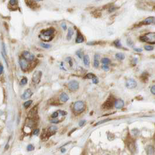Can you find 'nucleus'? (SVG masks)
Returning <instances> with one entry per match:
<instances>
[{"mask_svg":"<svg viewBox=\"0 0 155 155\" xmlns=\"http://www.w3.org/2000/svg\"><path fill=\"white\" fill-rule=\"evenodd\" d=\"M55 29L53 28H50L49 29L43 30L41 31L40 37L43 41H50L53 40L54 36Z\"/></svg>","mask_w":155,"mask_h":155,"instance_id":"obj_1","label":"nucleus"},{"mask_svg":"<svg viewBox=\"0 0 155 155\" xmlns=\"http://www.w3.org/2000/svg\"><path fill=\"white\" fill-rule=\"evenodd\" d=\"M85 107V105L84 101H78L75 102L73 105V110L75 113H81L84 111Z\"/></svg>","mask_w":155,"mask_h":155,"instance_id":"obj_2","label":"nucleus"},{"mask_svg":"<svg viewBox=\"0 0 155 155\" xmlns=\"http://www.w3.org/2000/svg\"><path fill=\"white\" fill-rule=\"evenodd\" d=\"M140 40L143 42H147L149 43H153L155 40V33H147L146 35L141 37Z\"/></svg>","mask_w":155,"mask_h":155,"instance_id":"obj_3","label":"nucleus"},{"mask_svg":"<svg viewBox=\"0 0 155 155\" xmlns=\"http://www.w3.org/2000/svg\"><path fill=\"white\" fill-rule=\"evenodd\" d=\"M115 101L114 97L113 96H110V97L107 99V100L106 101L103 105H102V107L104 109L109 110L113 108V105H114Z\"/></svg>","mask_w":155,"mask_h":155,"instance_id":"obj_4","label":"nucleus"},{"mask_svg":"<svg viewBox=\"0 0 155 155\" xmlns=\"http://www.w3.org/2000/svg\"><path fill=\"white\" fill-rule=\"evenodd\" d=\"M42 76V72L40 71H36L33 73V75H32V81L33 83H35L36 84H39V82H40L41 78Z\"/></svg>","mask_w":155,"mask_h":155,"instance_id":"obj_5","label":"nucleus"},{"mask_svg":"<svg viewBox=\"0 0 155 155\" xmlns=\"http://www.w3.org/2000/svg\"><path fill=\"white\" fill-rule=\"evenodd\" d=\"M68 87L69 89L71 90V91H76V90H77L79 89V83L78 81L75 80L71 81L68 83Z\"/></svg>","mask_w":155,"mask_h":155,"instance_id":"obj_6","label":"nucleus"},{"mask_svg":"<svg viewBox=\"0 0 155 155\" xmlns=\"http://www.w3.org/2000/svg\"><path fill=\"white\" fill-rule=\"evenodd\" d=\"M125 86L127 88L132 89L137 87V83L136 81L133 79H129L126 81Z\"/></svg>","mask_w":155,"mask_h":155,"instance_id":"obj_7","label":"nucleus"},{"mask_svg":"<svg viewBox=\"0 0 155 155\" xmlns=\"http://www.w3.org/2000/svg\"><path fill=\"white\" fill-rule=\"evenodd\" d=\"M22 56H23V57L24 59H26L27 61H32L35 58L34 55L29 51H23V53H22Z\"/></svg>","mask_w":155,"mask_h":155,"instance_id":"obj_8","label":"nucleus"},{"mask_svg":"<svg viewBox=\"0 0 155 155\" xmlns=\"http://www.w3.org/2000/svg\"><path fill=\"white\" fill-rule=\"evenodd\" d=\"M126 145H127L128 149H129L131 152H135L136 146L135 142H134L133 140L131 139H127V141H126Z\"/></svg>","mask_w":155,"mask_h":155,"instance_id":"obj_9","label":"nucleus"},{"mask_svg":"<svg viewBox=\"0 0 155 155\" xmlns=\"http://www.w3.org/2000/svg\"><path fill=\"white\" fill-rule=\"evenodd\" d=\"M19 64L20 68H21V69L23 70V71H26V70H27L28 68H29V64H28V61L26 59H24L23 57L20 58Z\"/></svg>","mask_w":155,"mask_h":155,"instance_id":"obj_10","label":"nucleus"},{"mask_svg":"<svg viewBox=\"0 0 155 155\" xmlns=\"http://www.w3.org/2000/svg\"><path fill=\"white\" fill-rule=\"evenodd\" d=\"M37 111H38V107L37 106H35L33 107L31 110L29 111V114H28V118H33L36 114H37Z\"/></svg>","mask_w":155,"mask_h":155,"instance_id":"obj_11","label":"nucleus"},{"mask_svg":"<svg viewBox=\"0 0 155 155\" xmlns=\"http://www.w3.org/2000/svg\"><path fill=\"white\" fill-rule=\"evenodd\" d=\"M32 95H33V92H32V90L30 89H28L24 92L23 94L21 96V98L22 99L26 100L31 97Z\"/></svg>","mask_w":155,"mask_h":155,"instance_id":"obj_12","label":"nucleus"},{"mask_svg":"<svg viewBox=\"0 0 155 155\" xmlns=\"http://www.w3.org/2000/svg\"><path fill=\"white\" fill-rule=\"evenodd\" d=\"M114 106L117 109H121L124 106V101L122 99H117L114 103Z\"/></svg>","mask_w":155,"mask_h":155,"instance_id":"obj_13","label":"nucleus"},{"mask_svg":"<svg viewBox=\"0 0 155 155\" xmlns=\"http://www.w3.org/2000/svg\"><path fill=\"white\" fill-rule=\"evenodd\" d=\"M85 41V39L84 36L82 35L79 31H77V35H76V43H82Z\"/></svg>","mask_w":155,"mask_h":155,"instance_id":"obj_14","label":"nucleus"},{"mask_svg":"<svg viewBox=\"0 0 155 155\" xmlns=\"http://www.w3.org/2000/svg\"><path fill=\"white\" fill-rule=\"evenodd\" d=\"M59 99L62 102V103H65V102H67L69 100V96L65 92H62L60 95Z\"/></svg>","mask_w":155,"mask_h":155,"instance_id":"obj_15","label":"nucleus"},{"mask_svg":"<svg viewBox=\"0 0 155 155\" xmlns=\"http://www.w3.org/2000/svg\"><path fill=\"white\" fill-rule=\"evenodd\" d=\"M155 20V18L153 16L149 17L146 19H145L144 20H143L142 22H141V23L142 24H149L152 23H153Z\"/></svg>","mask_w":155,"mask_h":155,"instance_id":"obj_16","label":"nucleus"},{"mask_svg":"<svg viewBox=\"0 0 155 155\" xmlns=\"http://www.w3.org/2000/svg\"><path fill=\"white\" fill-rule=\"evenodd\" d=\"M146 152L147 155H153L154 152L153 146L152 145H147L146 147Z\"/></svg>","mask_w":155,"mask_h":155,"instance_id":"obj_17","label":"nucleus"},{"mask_svg":"<svg viewBox=\"0 0 155 155\" xmlns=\"http://www.w3.org/2000/svg\"><path fill=\"white\" fill-rule=\"evenodd\" d=\"M100 58L99 55L98 54H95L94 56V67L96 68H97L98 67L99 65V59Z\"/></svg>","mask_w":155,"mask_h":155,"instance_id":"obj_18","label":"nucleus"},{"mask_svg":"<svg viewBox=\"0 0 155 155\" xmlns=\"http://www.w3.org/2000/svg\"><path fill=\"white\" fill-rule=\"evenodd\" d=\"M25 3L27 4L28 6H29V7H31V8L32 9H34L37 6V3L36 1H25Z\"/></svg>","mask_w":155,"mask_h":155,"instance_id":"obj_19","label":"nucleus"},{"mask_svg":"<svg viewBox=\"0 0 155 155\" xmlns=\"http://www.w3.org/2000/svg\"><path fill=\"white\" fill-rule=\"evenodd\" d=\"M73 33H74V31H73V29L72 28H69L68 30V35H67V39L68 40H70L71 39Z\"/></svg>","mask_w":155,"mask_h":155,"instance_id":"obj_20","label":"nucleus"},{"mask_svg":"<svg viewBox=\"0 0 155 155\" xmlns=\"http://www.w3.org/2000/svg\"><path fill=\"white\" fill-rule=\"evenodd\" d=\"M84 63L86 67H88L90 64V58L88 55H85L84 57Z\"/></svg>","mask_w":155,"mask_h":155,"instance_id":"obj_21","label":"nucleus"},{"mask_svg":"<svg viewBox=\"0 0 155 155\" xmlns=\"http://www.w3.org/2000/svg\"><path fill=\"white\" fill-rule=\"evenodd\" d=\"M116 57L118 60H123L125 58V55L121 53H118L116 54Z\"/></svg>","mask_w":155,"mask_h":155,"instance_id":"obj_22","label":"nucleus"},{"mask_svg":"<svg viewBox=\"0 0 155 155\" xmlns=\"http://www.w3.org/2000/svg\"><path fill=\"white\" fill-rule=\"evenodd\" d=\"M96 78V76H95V75L93 74V73H88V74L86 75V76L84 77L85 79H94Z\"/></svg>","mask_w":155,"mask_h":155,"instance_id":"obj_23","label":"nucleus"},{"mask_svg":"<svg viewBox=\"0 0 155 155\" xmlns=\"http://www.w3.org/2000/svg\"><path fill=\"white\" fill-rule=\"evenodd\" d=\"M101 62L105 64V65H109V64H110L111 61L108 58H103L101 60Z\"/></svg>","mask_w":155,"mask_h":155,"instance_id":"obj_24","label":"nucleus"},{"mask_svg":"<svg viewBox=\"0 0 155 155\" xmlns=\"http://www.w3.org/2000/svg\"><path fill=\"white\" fill-rule=\"evenodd\" d=\"M114 46L116 47H118V48H121V44L120 41L119 40H116V41H114Z\"/></svg>","mask_w":155,"mask_h":155,"instance_id":"obj_25","label":"nucleus"},{"mask_svg":"<svg viewBox=\"0 0 155 155\" xmlns=\"http://www.w3.org/2000/svg\"><path fill=\"white\" fill-rule=\"evenodd\" d=\"M32 102H33V101H32V100H28L27 101H26L25 103H24V104H23V106L25 107L26 109H27L30 106L32 105Z\"/></svg>","mask_w":155,"mask_h":155,"instance_id":"obj_26","label":"nucleus"},{"mask_svg":"<svg viewBox=\"0 0 155 155\" xmlns=\"http://www.w3.org/2000/svg\"><path fill=\"white\" fill-rule=\"evenodd\" d=\"M40 46L43 47V48H46V49H48V48H50L51 47V45L49 44H47V43H40Z\"/></svg>","mask_w":155,"mask_h":155,"instance_id":"obj_27","label":"nucleus"},{"mask_svg":"<svg viewBox=\"0 0 155 155\" xmlns=\"http://www.w3.org/2000/svg\"><path fill=\"white\" fill-rule=\"evenodd\" d=\"M39 60H35V61H34L33 63L32 64V65L31 66V68H30V69H34L36 67V65L37 64V63H38V61Z\"/></svg>","mask_w":155,"mask_h":155,"instance_id":"obj_28","label":"nucleus"},{"mask_svg":"<svg viewBox=\"0 0 155 155\" xmlns=\"http://www.w3.org/2000/svg\"><path fill=\"white\" fill-rule=\"evenodd\" d=\"M110 119H105V120H101V121H100L97 122V123L94 124V126H97V125H100V124H101L105 123V122L108 121H110Z\"/></svg>","mask_w":155,"mask_h":155,"instance_id":"obj_29","label":"nucleus"},{"mask_svg":"<svg viewBox=\"0 0 155 155\" xmlns=\"http://www.w3.org/2000/svg\"><path fill=\"white\" fill-rule=\"evenodd\" d=\"M100 43V41H90L87 43V45H90V46H93V45L99 44Z\"/></svg>","mask_w":155,"mask_h":155,"instance_id":"obj_30","label":"nucleus"},{"mask_svg":"<svg viewBox=\"0 0 155 155\" xmlns=\"http://www.w3.org/2000/svg\"><path fill=\"white\" fill-rule=\"evenodd\" d=\"M76 54L77 55L78 57L79 58H82V56H83V52H82V51H81V50L78 51L76 53Z\"/></svg>","mask_w":155,"mask_h":155,"instance_id":"obj_31","label":"nucleus"},{"mask_svg":"<svg viewBox=\"0 0 155 155\" xmlns=\"http://www.w3.org/2000/svg\"><path fill=\"white\" fill-rule=\"evenodd\" d=\"M28 82V80L26 78H23L21 79V81H20V84L22 85H26Z\"/></svg>","mask_w":155,"mask_h":155,"instance_id":"obj_32","label":"nucleus"},{"mask_svg":"<svg viewBox=\"0 0 155 155\" xmlns=\"http://www.w3.org/2000/svg\"><path fill=\"white\" fill-rule=\"evenodd\" d=\"M65 60L67 61H68L69 62V65H70V66H71V67H72V65H73V62H72V59H71V57H68V58H67L65 59Z\"/></svg>","mask_w":155,"mask_h":155,"instance_id":"obj_33","label":"nucleus"},{"mask_svg":"<svg viewBox=\"0 0 155 155\" xmlns=\"http://www.w3.org/2000/svg\"><path fill=\"white\" fill-rule=\"evenodd\" d=\"M145 49L147 51H152L153 50V47L151 46H145Z\"/></svg>","mask_w":155,"mask_h":155,"instance_id":"obj_34","label":"nucleus"},{"mask_svg":"<svg viewBox=\"0 0 155 155\" xmlns=\"http://www.w3.org/2000/svg\"><path fill=\"white\" fill-rule=\"evenodd\" d=\"M33 149H34V146L32 145H31V144L27 146V150L28 151H32V150H33Z\"/></svg>","mask_w":155,"mask_h":155,"instance_id":"obj_35","label":"nucleus"},{"mask_svg":"<svg viewBox=\"0 0 155 155\" xmlns=\"http://www.w3.org/2000/svg\"><path fill=\"white\" fill-rule=\"evenodd\" d=\"M18 2L17 1H16V0H11V1H9V3L11 5H15L17 4H18Z\"/></svg>","mask_w":155,"mask_h":155,"instance_id":"obj_36","label":"nucleus"},{"mask_svg":"<svg viewBox=\"0 0 155 155\" xmlns=\"http://www.w3.org/2000/svg\"><path fill=\"white\" fill-rule=\"evenodd\" d=\"M58 116V113L57 112V111H56V112H54L53 114L51 115V117L54 119H56Z\"/></svg>","mask_w":155,"mask_h":155,"instance_id":"obj_37","label":"nucleus"},{"mask_svg":"<svg viewBox=\"0 0 155 155\" xmlns=\"http://www.w3.org/2000/svg\"><path fill=\"white\" fill-rule=\"evenodd\" d=\"M116 7H110L109 9V12L110 13H111V12H114V11H116Z\"/></svg>","mask_w":155,"mask_h":155,"instance_id":"obj_38","label":"nucleus"},{"mask_svg":"<svg viewBox=\"0 0 155 155\" xmlns=\"http://www.w3.org/2000/svg\"><path fill=\"white\" fill-rule=\"evenodd\" d=\"M127 44H128V46H134L133 42H132V41L130 39L127 40Z\"/></svg>","mask_w":155,"mask_h":155,"instance_id":"obj_39","label":"nucleus"},{"mask_svg":"<svg viewBox=\"0 0 155 155\" xmlns=\"http://www.w3.org/2000/svg\"><path fill=\"white\" fill-rule=\"evenodd\" d=\"M102 68L105 71H108L109 69V67L107 65H102Z\"/></svg>","mask_w":155,"mask_h":155,"instance_id":"obj_40","label":"nucleus"},{"mask_svg":"<svg viewBox=\"0 0 155 155\" xmlns=\"http://www.w3.org/2000/svg\"><path fill=\"white\" fill-rule=\"evenodd\" d=\"M150 92L153 94H154V95H155V85L153 86L152 88H151Z\"/></svg>","mask_w":155,"mask_h":155,"instance_id":"obj_41","label":"nucleus"},{"mask_svg":"<svg viewBox=\"0 0 155 155\" xmlns=\"http://www.w3.org/2000/svg\"><path fill=\"white\" fill-rule=\"evenodd\" d=\"M60 121L58 120H56V119H54V120H51V123H54V124H58L59 123Z\"/></svg>","mask_w":155,"mask_h":155,"instance_id":"obj_42","label":"nucleus"},{"mask_svg":"<svg viewBox=\"0 0 155 155\" xmlns=\"http://www.w3.org/2000/svg\"><path fill=\"white\" fill-rule=\"evenodd\" d=\"M85 122H86V121L85 120L81 121L79 122V125L80 126H82L85 124Z\"/></svg>","mask_w":155,"mask_h":155,"instance_id":"obj_43","label":"nucleus"},{"mask_svg":"<svg viewBox=\"0 0 155 155\" xmlns=\"http://www.w3.org/2000/svg\"><path fill=\"white\" fill-rule=\"evenodd\" d=\"M92 82H93V83L94 84H97L98 82H99V80L96 78H94L92 79Z\"/></svg>","mask_w":155,"mask_h":155,"instance_id":"obj_44","label":"nucleus"},{"mask_svg":"<svg viewBox=\"0 0 155 155\" xmlns=\"http://www.w3.org/2000/svg\"><path fill=\"white\" fill-rule=\"evenodd\" d=\"M39 129H36V130H34V131H33V135H37V134H39Z\"/></svg>","mask_w":155,"mask_h":155,"instance_id":"obj_45","label":"nucleus"},{"mask_svg":"<svg viewBox=\"0 0 155 155\" xmlns=\"http://www.w3.org/2000/svg\"><path fill=\"white\" fill-rule=\"evenodd\" d=\"M61 27L63 28L64 30L67 29V25H66L65 23H61Z\"/></svg>","mask_w":155,"mask_h":155,"instance_id":"obj_46","label":"nucleus"},{"mask_svg":"<svg viewBox=\"0 0 155 155\" xmlns=\"http://www.w3.org/2000/svg\"><path fill=\"white\" fill-rule=\"evenodd\" d=\"M60 114H61L62 116H65V115L67 114V113L64 111H60Z\"/></svg>","mask_w":155,"mask_h":155,"instance_id":"obj_47","label":"nucleus"},{"mask_svg":"<svg viewBox=\"0 0 155 155\" xmlns=\"http://www.w3.org/2000/svg\"><path fill=\"white\" fill-rule=\"evenodd\" d=\"M134 50L135 51H137V52H142V50L141 48H134Z\"/></svg>","mask_w":155,"mask_h":155,"instance_id":"obj_48","label":"nucleus"},{"mask_svg":"<svg viewBox=\"0 0 155 155\" xmlns=\"http://www.w3.org/2000/svg\"><path fill=\"white\" fill-rule=\"evenodd\" d=\"M3 70H4L3 65L1 64V69H0V73H1V74H2V73H3Z\"/></svg>","mask_w":155,"mask_h":155,"instance_id":"obj_49","label":"nucleus"},{"mask_svg":"<svg viewBox=\"0 0 155 155\" xmlns=\"http://www.w3.org/2000/svg\"><path fill=\"white\" fill-rule=\"evenodd\" d=\"M61 152L62 153H65L66 152V149L65 148H62L61 149Z\"/></svg>","mask_w":155,"mask_h":155,"instance_id":"obj_50","label":"nucleus"}]
</instances>
